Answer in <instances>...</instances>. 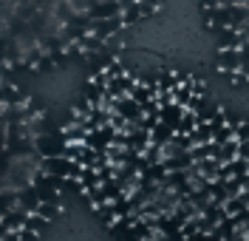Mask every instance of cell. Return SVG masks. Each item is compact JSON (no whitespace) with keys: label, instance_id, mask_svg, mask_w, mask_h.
<instances>
[{"label":"cell","instance_id":"277c9868","mask_svg":"<svg viewBox=\"0 0 249 241\" xmlns=\"http://www.w3.org/2000/svg\"><path fill=\"white\" fill-rule=\"evenodd\" d=\"M26 227L34 230L37 236H46V233H48V219H46V216H40V213H31L29 222H26Z\"/></svg>","mask_w":249,"mask_h":241},{"label":"cell","instance_id":"6da1fadb","mask_svg":"<svg viewBox=\"0 0 249 241\" xmlns=\"http://www.w3.org/2000/svg\"><path fill=\"white\" fill-rule=\"evenodd\" d=\"M40 204H43V199H40V193H37V187L34 185H29V187H23V190H17V204L15 207L26 210V213H37L40 210Z\"/></svg>","mask_w":249,"mask_h":241},{"label":"cell","instance_id":"52a82bcc","mask_svg":"<svg viewBox=\"0 0 249 241\" xmlns=\"http://www.w3.org/2000/svg\"><path fill=\"white\" fill-rule=\"evenodd\" d=\"M6 233H9V230H6V224H3V222H0V239H3Z\"/></svg>","mask_w":249,"mask_h":241},{"label":"cell","instance_id":"3957f363","mask_svg":"<svg viewBox=\"0 0 249 241\" xmlns=\"http://www.w3.org/2000/svg\"><path fill=\"white\" fill-rule=\"evenodd\" d=\"M224 210H227V216H241L244 210H249L247 199H244V193H241V196H230V199L224 202Z\"/></svg>","mask_w":249,"mask_h":241},{"label":"cell","instance_id":"5b68a950","mask_svg":"<svg viewBox=\"0 0 249 241\" xmlns=\"http://www.w3.org/2000/svg\"><path fill=\"white\" fill-rule=\"evenodd\" d=\"M37 213H40V216H46L48 222H51V219H57V216L62 213V199H54V202H43Z\"/></svg>","mask_w":249,"mask_h":241},{"label":"cell","instance_id":"7a4b0ae2","mask_svg":"<svg viewBox=\"0 0 249 241\" xmlns=\"http://www.w3.org/2000/svg\"><path fill=\"white\" fill-rule=\"evenodd\" d=\"M3 224H6V230H23L26 227V222H29V213L20 207H9L6 213H3V219H0Z\"/></svg>","mask_w":249,"mask_h":241},{"label":"cell","instance_id":"8992f818","mask_svg":"<svg viewBox=\"0 0 249 241\" xmlns=\"http://www.w3.org/2000/svg\"><path fill=\"white\" fill-rule=\"evenodd\" d=\"M0 241H20V230H9V233H6Z\"/></svg>","mask_w":249,"mask_h":241},{"label":"cell","instance_id":"ba28073f","mask_svg":"<svg viewBox=\"0 0 249 241\" xmlns=\"http://www.w3.org/2000/svg\"><path fill=\"white\" fill-rule=\"evenodd\" d=\"M244 199H247V204H249V190H244Z\"/></svg>","mask_w":249,"mask_h":241}]
</instances>
